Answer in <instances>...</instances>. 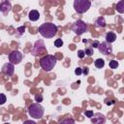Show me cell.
<instances>
[{
    "instance_id": "1",
    "label": "cell",
    "mask_w": 124,
    "mask_h": 124,
    "mask_svg": "<svg viewBox=\"0 0 124 124\" xmlns=\"http://www.w3.org/2000/svg\"><path fill=\"white\" fill-rule=\"evenodd\" d=\"M57 31H58L57 26L54 23H51V22L43 23L39 27V33L44 38H46V39H50V38L54 37L56 35Z\"/></svg>"
},
{
    "instance_id": "7",
    "label": "cell",
    "mask_w": 124,
    "mask_h": 124,
    "mask_svg": "<svg viewBox=\"0 0 124 124\" xmlns=\"http://www.w3.org/2000/svg\"><path fill=\"white\" fill-rule=\"evenodd\" d=\"M22 54L20 51L18 50H14L12 51L10 54H9V60H10V63H12L13 65H17L21 62L22 60Z\"/></svg>"
},
{
    "instance_id": "31",
    "label": "cell",
    "mask_w": 124,
    "mask_h": 124,
    "mask_svg": "<svg viewBox=\"0 0 124 124\" xmlns=\"http://www.w3.org/2000/svg\"><path fill=\"white\" fill-rule=\"evenodd\" d=\"M82 42H83V43H87V40L84 39V40H82Z\"/></svg>"
},
{
    "instance_id": "20",
    "label": "cell",
    "mask_w": 124,
    "mask_h": 124,
    "mask_svg": "<svg viewBox=\"0 0 124 124\" xmlns=\"http://www.w3.org/2000/svg\"><path fill=\"white\" fill-rule=\"evenodd\" d=\"M54 46H55L56 47H61V46H63V41H62V39H56V40L54 41Z\"/></svg>"
},
{
    "instance_id": "13",
    "label": "cell",
    "mask_w": 124,
    "mask_h": 124,
    "mask_svg": "<svg viewBox=\"0 0 124 124\" xmlns=\"http://www.w3.org/2000/svg\"><path fill=\"white\" fill-rule=\"evenodd\" d=\"M95 25H96V27H98V28H104V27L107 25V22H106V20H105V17H104V16H99V17H97V19H96V21H95Z\"/></svg>"
},
{
    "instance_id": "29",
    "label": "cell",
    "mask_w": 124,
    "mask_h": 124,
    "mask_svg": "<svg viewBox=\"0 0 124 124\" xmlns=\"http://www.w3.org/2000/svg\"><path fill=\"white\" fill-rule=\"evenodd\" d=\"M82 74H84V75H87L88 74V68L87 67H84L82 69Z\"/></svg>"
},
{
    "instance_id": "17",
    "label": "cell",
    "mask_w": 124,
    "mask_h": 124,
    "mask_svg": "<svg viewBox=\"0 0 124 124\" xmlns=\"http://www.w3.org/2000/svg\"><path fill=\"white\" fill-rule=\"evenodd\" d=\"M24 30H25V27H24V26L18 27V28L16 29V37H20V36L24 33Z\"/></svg>"
},
{
    "instance_id": "3",
    "label": "cell",
    "mask_w": 124,
    "mask_h": 124,
    "mask_svg": "<svg viewBox=\"0 0 124 124\" xmlns=\"http://www.w3.org/2000/svg\"><path fill=\"white\" fill-rule=\"evenodd\" d=\"M45 112L44 107L41 106L39 103H33L29 106L28 108V113L31 117L35 118V119H40L43 117Z\"/></svg>"
},
{
    "instance_id": "24",
    "label": "cell",
    "mask_w": 124,
    "mask_h": 124,
    "mask_svg": "<svg viewBox=\"0 0 124 124\" xmlns=\"http://www.w3.org/2000/svg\"><path fill=\"white\" fill-rule=\"evenodd\" d=\"M35 101L37 102V103H41L42 101H43V95L42 94H39V95H36L35 96Z\"/></svg>"
},
{
    "instance_id": "14",
    "label": "cell",
    "mask_w": 124,
    "mask_h": 124,
    "mask_svg": "<svg viewBox=\"0 0 124 124\" xmlns=\"http://www.w3.org/2000/svg\"><path fill=\"white\" fill-rule=\"evenodd\" d=\"M105 39H106V42H107V43L111 44V43H113V42L116 40V34L113 33V32H108V33L106 34Z\"/></svg>"
},
{
    "instance_id": "32",
    "label": "cell",
    "mask_w": 124,
    "mask_h": 124,
    "mask_svg": "<svg viewBox=\"0 0 124 124\" xmlns=\"http://www.w3.org/2000/svg\"><path fill=\"white\" fill-rule=\"evenodd\" d=\"M5 124H10V123H5Z\"/></svg>"
},
{
    "instance_id": "2",
    "label": "cell",
    "mask_w": 124,
    "mask_h": 124,
    "mask_svg": "<svg viewBox=\"0 0 124 124\" xmlns=\"http://www.w3.org/2000/svg\"><path fill=\"white\" fill-rule=\"evenodd\" d=\"M56 63H57L56 57H55L54 55H49V54L44 56V57L40 60V66H41V68H42L43 70L46 71V72L51 71V70L55 67Z\"/></svg>"
},
{
    "instance_id": "28",
    "label": "cell",
    "mask_w": 124,
    "mask_h": 124,
    "mask_svg": "<svg viewBox=\"0 0 124 124\" xmlns=\"http://www.w3.org/2000/svg\"><path fill=\"white\" fill-rule=\"evenodd\" d=\"M22 124H37L35 121H33V120H26V121H24Z\"/></svg>"
},
{
    "instance_id": "11",
    "label": "cell",
    "mask_w": 124,
    "mask_h": 124,
    "mask_svg": "<svg viewBox=\"0 0 124 124\" xmlns=\"http://www.w3.org/2000/svg\"><path fill=\"white\" fill-rule=\"evenodd\" d=\"M11 10H12V5L9 0H4L0 2V11L4 15H7Z\"/></svg>"
},
{
    "instance_id": "19",
    "label": "cell",
    "mask_w": 124,
    "mask_h": 124,
    "mask_svg": "<svg viewBox=\"0 0 124 124\" xmlns=\"http://www.w3.org/2000/svg\"><path fill=\"white\" fill-rule=\"evenodd\" d=\"M60 124H75V120L73 118H66L62 120Z\"/></svg>"
},
{
    "instance_id": "23",
    "label": "cell",
    "mask_w": 124,
    "mask_h": 124,
    "mask_svg": "<svg viewBox=\"0 0 124 124\" xmlns=\"http://www.w3.org/2000/svg\"><path fill=\"white\" fill-rule=\"evenodd\" d=\"M78 58H80V59L84 58V56H85V53H84V51H83L82 49H79V50H78Z\"/></svg>"
},
{
    "instance_id": "21",
    "label": "cell",
    "mask_w": 124,
    "mask_h": 124,
    "mask_svg": "<svg viewBox=\"0 0 124 124\" xmlns=\"http://www.w3.org/2000/svg\"><path fill=\"white\" fill-rule=\"evenodd\" d=\"M109 67H110L111 69H116V68L118 67V62H117L116 60H110V62H109Z\"/></svg>"
},
{
    "instance_id": "25",
    "label": "cell",
    "mask_w": 124,
    "mask_h": 124,
    "mask_svg": "<svg viewBox=\"0 0 124 124\" xmlns=\"http://www.w3.org/2000/svg\"><path fill=\"white\" fill-rule=\"evenodd\" d=\"M84 114H85V116H87L88 118H91V117L93 116L94 112H93V110H85Z\"/></svg>"
},
{
    "instance_id": "22",
    "label": "cell",
    "mask_w": 124,
    "mask_h": 124,
    "mask_svg": "<svg viewBox=\"0 0 124 124\" xmlns=\"http://www.w3.org/2000/svg\"><path fill=\"white\" fill-rule=\"evenodd\" d=\"M6 101H7V98H6L5 94L0 93V106H1V105H4V104L6 103Z\"/></svg>"
},
{
    "instance_id": "27",
    "label": "cell",
    "mask_w": 124,
    "mask_h": 124,
    "mask_svg": "<svg viewBox=\"0 0 124 124\" xmlns=\"http://www.w3.org/2000/svg\"><path fill=\"white\" fill-rule=\"evenodd\" d=\"M99 44H100V43H99L98 41H94V42L92 43V46H91V47H92L93 49H94V48H98V46H99Z\"/></svg>"
},
{
    "instance_id": "26",
    "label": "cell",
    "mask_w": 124,
    "mask_h": 124,
    "mask_svg": "<svg viewBox=\"0 0 124 124\" xmlns=\"http://www.w3.org/2000/svg\"><path fill=\"white\" fill-rule=\"evenodd\" d=\"M75 74H76L77 76L81 75V74H82V69H81V68H79V67L76 68V70H75Z\"/></svg>"
},
{
    "instance_id": "16",
    "label": "cell",
    "mask_w": 124,
    "mask_h": 124,
    "mask_svg": "<svg viewBox=\"0 0 124 124\" xmlns=\"http://www.w3.org/2000/svg\"><path fill=\"white\" fill-rule=\"evenodd\" d=\"M94 65H95V67H96V68L101 69V68H103V67L105 66V61H104V59L98 58V59H96V60H95Z\"/></svg>"
},
{
    "instance_id": "12",
    "label": "cell",
    "mask_w": 124,
    "mask_h": 124,
    "mask_svg": "<svg viewBox=\"0 0 124 124\" xmlns=\"http://www.w3.org/2000/svg\"><path fill=\"white\" fill-rule=\"evenodd\" d=\"M28 17L31 21H36L40 18V14L37 10H31L29 13H28Z\"/></svg>"
},
{
    "instance_id": "15",
    "label": "cell",
    "mask_w": 124,
    "mask_h": 124,
    "mask_svg": "<svg viewBox=\"0 0 124 124\" xmlns=\"http://www.w3.org/2000/svg\"><path fill=\"white\" fill-rule=\"evenodd\" d=\"M116 10H117V12L120 13V14H123V13H124V0L119 1V2L116 4Z\"/></svg>"
},
{
    "instance_id": "18",
    "label": "cell",
    "mask_w": 124,
    "mask_h": 124,
    "mask_svg": "<svg viewBox=\"0 0 124 124\" xmlns=\"http://www.w3.org/2000/svg\"><path fill=\"white\" fill-rule=\"evenodd\" d=\"M83 51H84V53H85L86 55H88V56H91V55H93V54H94L93 48H92L91 46H87V47L85 48V50H83Z\"/></svg>"
},
{
    "instance_id": "4",
    "label": "cell",
    "mask_w": 124,
    "mask_h": 124,
    "mask_svg": "<svg viewBox=\"0 0 124 124\" xmlns=\"http://www.w3.org/2000/svg\"><path fill=\"white\" fill-rule=\"evenodd\" d=\"M73 5L78 14H84L90 9L91 2L89 0H75Z\"/></svg>"
},
{
    "instance_id": "9",
    "label": "cell",
    "mask_w": 124,
    "mask_h": 124,
    "mask_svg": "<svg viewBox=\"0 0 124 124\" xmlns=\"http://www.w3.org/2000/svg\"><path fill=\"white\" fill-rule=\"evenodd\" d=\"M92 124H105L106 122V116L101 112H96L93 114V116L90 118Z\"/></svg>"
},
{
    "instance_id": "5",
    "label": "cell",
    "mask_w": 124,
    "mask_h": 124,
    "mask_svg": "<svg viewBox=\"0 0 124 124\" xmlns=\"http://www.w3.org/2000/svg\"><path fill=\"white\" fill-rule=\"evenodd\" d=\"M72 30L73 32L78 35V36H80L82 35L83 33H85L87 31V24L81 20V19H78L76 20L74 23H73V26H72Z\"/></svg>"
},
{
    "instance_id": "30",
    "label": "cell",
    "mask_w": 124,
    "mask_h": 124,
    "mask_svg": "<svg viewBox=\"0 0 124 124\" xmlns=\"http://www.w3.org/2000/svg\"><path fill=\"white\" fill-rule=\"evenodd\" d=\"M105 103H106L107 105H111V104H113L114 102H113V101H112V102H110V100H108V99H106V100H105Z\"/></svg>"
},
{
    "instance_id": "6",
    "label": "cell",
    "mask_w": 124,
    "mask_h": 124,
    "mask_svg": "<svg viewBox=\"0 0 124 124\" xmlns=\"http://www.w3.org/2000/svg\"><path fill=\"white\" fill-rule=\"evenodd\" d=\"M45 50H46V45H45L44 41L43 40H38L34 44L33 47L31 48V54H33L34 56H38L41 52H43Z\"/></svg>"
},
{
    "instance_id": "8",
    "label": "cell",
    "mask_w": 124,
    "mask_h": 124,
    "mask_svg": "<svg viewBox=\"0 0 124 124\" xmlns=\"http://www.w3.org/2000/svg\"><path fill=\"white\" fill-rule=\"evenodd\" d=\"M98 50H99V52H100L101 54L108 55V54H110V53L112 52V46L105 41V42H102V43L99 44Z\"/></svg>"
},
{
    "instance_id": "10",
    "label": "cell",
    "mask_w": 124,
    "mask_h": 124,
    "mask_svg": "<svg viewBox=\"0 0 124 124\" xmlns=\"http://www.w3.org/2000/svg\"><path fill=\"white\" fill-rule=\"evenodd\" d=\"M1 70H2V73L4 75H6L8 77H12L14 75V72H15V66L12 63L8 62V63H5L2 66V69Z\"/></svg>"
}]
</instances>
